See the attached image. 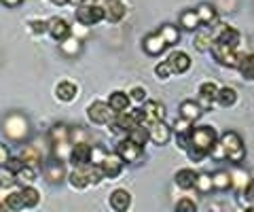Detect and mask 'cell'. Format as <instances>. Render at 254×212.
Masks as SVG:
<instances>
[{
    "instance_id": "52",
    "label": "cell",
    "mask_w": 254,
    "mask_h": 212,
    "mask_svg": "<svg viewBox=\"0 0 254 212\" xmlns=\"http://www.w3.org/2000/svg\"><path fill=\"white\" fill-rule=\"evenodd\" d=\"M2 4H6V6H17V4H21V0H2Z\"/></svg>"
},
{
    "instance_id": "36",
    "label": "cell",
    "mask_w": 254,
    "mask_h": 212,
    "mask_svg": "<svg viewBox=\"0 0 254 212\" xmlns=\"http://www.w3.org/2000/svg\"><path fill=\"white\" fill-rule=\"evenodd\" d=\"M17 183V178H15V172H11L6 166L0 168V187H11Z\"/></svg>"
},
{
    "instance_id": "45",
    "label": "cell",
    "mask_w": 254,
    "mask_h": 212,
    "mask_svg": "<svg viewBox=\"0 0 254 212\" xmlns=\"http://www.w3.org/2000/svg\"><path fill=\"white\" fill-rule=\"evenodd\" d=\"M155 72H157V76H159V78H168V76L172 74V66H170V62L165 60V62H161V64H157V66H155Z\"/></svg>"
},
{
    "instance_id": "20",
    "label": "cell",
    "mask_w": 254,
    "mask_h": 212,
    "mask_svg": "<svg viewBox=\"0 0 254 212\" xmlns=\"http://www.w3.org/2000/svg\"><path fill=\"white\" fill-rule=\"evenodd\" d=\"M144 51L148 53V56H159L161 51H165V45L163 43V38L159 36V32H155V34H148V36H144Z\"/></svg>"
},
{
    "instance_id": "41",
    "label": "cell",
    "mask_w": 254,
    "mask_h": 212,
    "mask_svg": "<svg viewBox=\"0 0 254 212\" xmlns=\"http://www.w3.org/2000/svg\"><path fill=\"white\" fill-rule=\"evenodd\" d=\"M146 138H148V130L146 128H136L133 132H129V140H133L136 144H144L146 142Z\"/></svg>"
},
{
    "instance_id": "21",
    "label": "cell",
    "mask_w": 254,
    "mask_h": 212,
    "mask_svg": "<svg viewBox=\"0 0 254 212\" xmlns=\"http://www.w3.org/2000/svg\"><path fill=\"white\" fill-rule=\"evenodd\" d=\"M76 93H78L76 85L70 83V81H64V83H60L58 87H55V96H58L62 102H72L76 98Z\"/></svg>"
},
{
    "instance_id": "27",
    "label": "cell",
    "mask_w": 254,
    "mask_h": 212,
    "mask_svg": "<svg viewBox=\"0 0 254 212\" xmlns=\"http://www.w3.org/2000/svg\"><path fill=\"white\" fill-rule=\"evenodd\" d=\"M159 36L163 38V43L165 45H176L180 41V32H178V28H174V26H161V30H159Z\"/></svg>"
},
{
    "instance_id": "3",
    "label": "cell",
    "mask_w": 254,
    "mask_h": 212,
    "mask_svg": "<svg viewBox=\"0 0 254 212\" xmlns=\"http://www.w3.org/2000/svg\"><path fill=\"white\" fill-rule=\"evenodd\" d=\"M68 178L74 189H85L89 185H98L104 178V174H102L100 166H85V168H76L74 172H70Z\"/></svg>"
},
{
    "instance_id": "39",
    "label": "cell",
    "mask_w": 254,
    "mask_h": 212,
    "mask_svg": "<svg viewBox=\"0 0 254 212\" xmlns=\"http://www.w3.org/2000/svg\"><path fill=\"white\" fill-rule=\"evenodd\" d=\"M38 159H41V155H38V151H36L34 146H28L26 151H23V157H21V161L26 163V166H30V168H32V166H34V163H36Z\"/></svg>"
},
{
    "instance_id": "5",
    "label": "cell",
    "mask_w": 254,
    "mask_h": 212,
    "mask_svg": "<svg viewBox=\"0 0 254 212\" xmlns=\"http://www.w3.org/2000/svg\"><path fill=\"white\" fill-rule=\"evenodd\" d=\"M4 132L13 140H23L28 134V119L21 115H9L4 119Z\"/></svg>"
},
{
    "instance_id": "4",
    "label": "cell",
    "mask_w": 254,
    "mask_h": 212,
    "mask_svg": "<svg viewBox=\"0 0 254 212\" xmlns=\"http://www.w3.org/2000/svg\"><path fill=\"white\" fill-rule=\"evenodd\" d=\"M76 19L81 26H93L104 19V9L98 4H89V2H83L76 6Z\"/></svg>"
},
{
    "instance_id": "11",
    "label": "cell",
    "mask_w": 254,
    "mask_h": 212,
    "mask_svg": "<svg viewBox=\"0 0 254 212\" xmlns=\"http://www.w3.org/2000/svg\"><path fill=\"white\" fill-rule=\"evenodd\" d=\"M89 153H91L89 144L87 142H76V144H72V148H70L68 161H72L76 168H85V166H89Z\"/></svg>"
},
{
    "instance_id": "43",
    "label": "cell",
    "mask_w": 254,
    "mask_h": 212,
    "mask_svg": "<svg viewBox=\"0 0 254 212\" xmlns=\"http://www.w3.org/2000/svg\"><path fill=\"white\" fill-rule=\"evenodd\" d=\"M176 212H197V204L189 198H182L176 204Z\"/></svg>"
},
{
    "instance_id": "10",
    "label": "cell",
    "mask_w": 254,
    "mask_h": 212,
    "mask_svg": "<svg viewBox=\"0 0 254 212\" xmlns=\"http://www.w3.org/2000/svg\"><path fill=\"white\" fill-rule=\"evenodd\" d=\"M117 155L123 159V163L127 161V163H131V161H136L138 157L142 155V146L140 144H136L133 140H121L119 142V146H117Z\"/></svg>"
},
{
    "instance_id": "47",
    "label": "cell",
    "mask_w": 254,
    "mask_h": 212,
    "mask_svg": "<svg viewBox=\"0 0 254 212\" xmlns=\"http://www.w3.org/2000/svg\"><path fill=\"white\" fill-rule=\"evenodd\" d=\"M144 96H146V91L142 89V87H133V89H131V93H129V100L142 102V100H144Z\"/></svg>"
},
{
    "instance_id": "53",
    "label": "cell",
    "mask_w": 254,
    "mask_h": 212,
    "mask_svg": "<svg viewBox=\"0 0 254 212\" xmlns=\"http://www.w3.org/2000/svg\"><path fill=\"white\" fill-rule=\"evenodd\" d=\"M51 2H53V4H58V6H64V4H68L70 0H51Z\"/></svg>"
},
{
    "instance_id": "26",
    "label": "cell",
    "mask_w": 254,
    "mask_h": 212,
    "mask_svg": "<svg viewBox=\"0 0 254 212\" xmlns=\"http://www.w3.org/2000/svg\"><path fill=\"white\" fill-rule=\"evenodd\" d=\"M216 102L220 106H233L237 102V91L233 87H222L216 93Z\"/></svg>"
},
{
    "instance_id": "31",
    "label": "cell",
    "mask_w": 254,
    "mask_h": 212,
    "mask_svg": "<svg viewBox=\"0 0 254 212\" xmlns=\"http://www.w3.org/2000/svg\"><path fill=\"white\" fill-rule=\"evenodd\" d=\"M45 176L49 183H60V180L64 178V168H62V163H49L45 170Z\"/></svg>"
},
{
    "instance_id": "9",
    "label": "cell",
    "mask_w": 254,
    "mask_h": 212,
    "mask_svg": "<svg viewBox=\"0 0 254 212\" xmlns=\"http://www.w3.org/2000/svg\"><path fill=\"white\" fill-rule=\"evenodd\" d=\"M87 115H89V121L104 125V123H110L113 111H110V106L106 102H93V104L87 108Z\"/></svg>"
},
{
    "instance_id": "1",
    "label": "cell",
    "mask_w": 254,
    "mask_h": 212,
    "mask_svg": "<svg viewBox=\"0 0 254 212\" xmlns=\"http://www.w3.org/2000/svg\"><path fill=\"white\" fill-rule=\"evenodd\" d=\"M216 146V132L210 125H201V128H193L189 132V144L187 151L193 161H201L205 155L212 153Z\"/></svg>"
},
{
    "instance_id": "12",
    "label": "cell",
    "mask_w": 254,
    "mask_h": 212,
    "mask_svg": "<svg viewBox=\"0 0 254 212\" xmlns=\"http://www.w3.org/2000/svg\"><path fill=\"white\" fill-rule=\"evenodd\" d=\"M117 125L125 132H133L136 128H142V111H125L119 113Z\"/></svg>"
},
{
    "instance_id": "16",
    "label": "cell",
    "mask_w": 254,
    "mask_h": 212,
    "mask_svg": "<svg viewBox=\"0 0 254 212\" xmlns=\"http://www.w3.org/2000/svg\"><path fill=\"white\" fill-rule=\"evenodd\" d=\"M240 41H242L240 32H237L235 28H229V26H222L218 36L214 38V43H218L222 47H229V49H235V47L240 45Z\"/></svg>"
},
{
    "instance_id": "32",
    "label": "cell",
    "mask_w": 254,
    "mask_h": 212,
    "mask_svg": "<svg viewBox=\"0 0 254 212\" xmlns=\"http://www.w3.org/2000/svg\"><path fill=\"white\" fill-rule=\"evenodd\" d=\"M180 19H182V26H185V30H190V32L199 28V23H201L195 11H185V13H182V17H180Z\"/></svg>"
},
{
    "instance_id": "23",
    "label": "cell",
    "mask_w": 254,
    "mask_h": 212,
    "mask_svg": "<svg viewBox=\"0 0 254 212\" xmlns=\"http://www.w3.org/2000/svg\"><path fill=\"white\" fill-rule=\"evenodd\" d=\"M195 180H197V174L190 168H185L180 170L176 174V185L180 187V189H193L195 187Z\"/></svg>"
},
{
    "instance_id": "46",
    "label": "cell",
    "mask_w": 254,
    "mask_h": 212,
    "mask_svg": "<svg viewBox=\"0 0 254 212\" xmlns=\"http://www.w3.org/2000/svg\"><path fill=\"white\" fill-rule=\"evenodd\" d=\"M231 178H235V183H240L242 189H246V185H248V174H244L242 170H237V172L231 174Z\"/></svg>"
},
{
    "instance_id": "54",
    "label": "cell",
    "mask_w": 254,
    "mask_h": 212,
    "mask_svg": "<svg viewBox=\"0 0 254 212\" xmlns=\"http://www.w3.org/2000/svg\"><path fill=\"white\" fill-rule=\"evenodd\" d=\"M72 2H89L91 4V2H95V0H72Z\"/></svg>"
},
{
    "instance_id": "22",
    "label": "cell",
    "mask_w": 254,
    "mask_h": 212,
    "mask_svg": "<svg viewBox=\"0 0 254 212\" xmlns=\"http://www.w3.org/2000/svg\"><path fill=\"white\" fill-rule=\"evenodd\" d=\"M180 117H182V119H187V121L199 119V117H201V108H199V104H195L193 100H185V102L180 104Z\"/></svg>"
},
{
    "instance_id": "7",
    "label": "cell",
    "mask_w": 254,
    "mask_h": 212,
    "mask_svg": "<svg viewBox=\"0 0 254 212\" xmlns=\"http://www.w3.org/2000/svg\"><path fill=\"white\" fill-rule=\"evenodd\" d=\"M212 53L218 64L229 66V68H237V64H240V60H242V56H237L235 49H229V47H222L218 43L212 45Z\"/></svg>"
},
{
    "instance_id": "40",
    "label": "cell",
    "mask_w": 254,
    "mask_h": 212,
    "mask_svg": "<svg viewBox=\"0 0 254 212\" xmlns=\"http://www.w3.org/2000/svg\"><path fill=\"white\" fill-rule=\"evenodd\" d=\"M34 168H30V166H23L21 170H17V172H15V178H17V180H21V183H32V180H34Z\"/></svg>"
},
{
    "instance_id": "17",
    "label": "cell",
    "mask_w": 254,
    "mask_h": 212,
    "mask_svg": "<svg viewBox=\"0 0 254 212\" xmlns=\"http://www.w3.org/2000/svg\"><path fill=\"white\" fill-rule=\"evenodd\" d=\"M129 206H131V195L125 189H117L110 193V208L115 212H127Z\"/></svg>"
},
{
    "instance_id": "42",
    "label": "cell",
    "mask_w": 254,
    "mask_h": 212,
    "mask_svg": "<svg viewBox=\"0 0 254 212\" xmlns=\"http://www.w3.org/2000/svg\"><path fill=\"white\" fill-rule=\"evenodd\" d=\"M78 47H81V43H78V38H66V41H62V49L68 53V56H74V53L78 51Z\"/></svg>"
},
{
    "instance_id": "33",
    "label": "cell",
    "mask_w": 254,
    "mask_h": 212,
    "mask_svg": "<svg viewBox=\"0 0 254 212\" xmlns=\"http://www.w3.org/2000/svg\"><path fill=\"white\" fill-rule=\"evenodd\" d=\"M4 206L9 208V210H21V208H26L23 206V198H21V191H13L11 195H6V200H4Z\"/></svg>"
},
{
    "instance_id": "24",
    "label": "cell",
    "mask_w": 254,
    "mask_h": 212,
    "mask_svg": "<svg viewBox=\"0 0 254 212\" xmlns=\"http://www.w3.org/2000/svg\"><path fill=\"white\" fill-rule=\"evenodd\" d=\"M231 185H233V178H231V174H227V172H216V174H212V189L227 191Z\"/></svg>"
},
{
    "instance_id": "15",
    "label": "cell",
    "mask_w": 254,
    "mask_h": 212,
    "mask_svg": "<svg viewBox=\"0 0 254 212\" xmlns=\"http://www.w3.org/2000/svg\"><path fill=\"white\" fill-rule=\"evenodd\" d=\"M146 130H148V138L153 140L155 144H168V140H170V136H172V130H170L163 121L150 123Z\"/></svg>"
},
{
    "instance_id": "38",
    "label": "cell",
    "mask_w": 254,
    "mask_h": 212,
    "mask_svg": "<svg viewBox=\"0 0 254 212\" xmlns=\"http://www.w3.org/2000/svg\"><path fill=\"white\" fill-rule=\"evenodd\" d=\"M106 157V151L102 146H91V153H89V166H100Z\"/></svg>"
},
{
    "instance_id": "19",
    "label": "cell",
    "mask_w": 254,
    "mask_h": 212,
    "mask_svg": "<svg viewBox=\"0 0 254 212\" xmlns=\"http://www.w3.org/2000/svg\"><path fill=\"white\" fill-rule=\"evenodd\" d=\"M168 62H170V66H172V72H178V74L187 72V70L190 68V58H189V53H185V51L172 53Z\"/></svg>"
},
{
    "instance_id": "55",
    "label": "cell",
    "mask_w": 254,
    "mask_h": 212,
    "mask_svg": "<svg viewBox=\"0 0 254 212\" xmlns=\"http://www.w3.org/2000/svg\"><path fill=\"white\" fill-rule=\"evenodd\" d=\"M246 212H254V206L252 208H246Z\"/></svg>"
},
{
    "instance_id": "30",
    "label": "cell",
    "mask_w": 254,
    "mask_h": 212,
    "mask_svg": "<svg viewBox=\"0 0 254 212\" xmlns=\"http://www.w3.org/2000/svg\"><path fill=\"white\" fill-rule=\"evenodd\" d=\"M195 13H197V17H199L201 23H212L216 19V11H214V6H210V4H199Z\"/></svg>"
},
{
    "instance_id": "25",
    "label": "cell",
    "mask_w": 254,
    "mask_h": 212,
    "mask_svg": "<svg viewBox=\"0 0 254 212\" xmlns=\"http://www.w3.org/2000/svg\"><path fill=\"white\" fill-rule=\"evenodd\" d=\"M237 68H240V72L248 78V81H254V53H248V56H242L240 64H237Z\"/></svg>"
},
{
    "instance_id": "8",
    "label": "cell",
    "mask_w": 254,
    "mask_h": 212,
    "mask_svg": "<svg viewBox=\"0 0 254 212\" xmlns=\"http://www.w3.org/2000/svg\"><path fill=\"white\" fill-rule=\"evenodd\" d=\"M100 170L104 174V178H117L123 170V159L117 153H106L104 161L100 163Z\"/></svg>"
},
{
    "instance_id": "44",
    "label": "cell",
    "mask_w": 254,
    "mask_h": 212,
    "mask_svg": "<svg viewBox=\"0 0 254 212\" xmlns=\"http://www.w3.org/2000/svg\"><path fill=\"white\" fill-rule=\"evenodd\" d=\"M174 132H176V136H189V132H190V121L187 119H180L174 123Z\"/></svg>"
},
{
    "instance_id": "34",
    "label": "cell",
    "mask_w": 254,
    "mask_h": 212,
    "mask_svg": "<svg viewBox=\"0 0 254 212\" xmlns=\"http://www.w3.org/2000/svg\"><path fill=\"white\" fill-rule=\"evenodd\" d=\"M68 136H70V132H68L66 125H55V128L51 130V140H53V144L68 142Z\"/></svg>"
},
{
    "instance_id": "18",
    "label": "cell",
    "mask_w": 254,
    "mask_h": 212,
    "mask_svg": "<svg viewBox=\"0 0 254 212\" xmlns=\"http://www.w3.org/2000/svg\"><path fill=\"white\" fill-rule=\"evenodd\" d=\"M108 106H110V111L117 113V115L129 111V96H127L125 91H115V93H110Z\"/></svg>"
},
{
    "instance_id": "2",
    "label": "cell",
    "mask_w": 254,
    "mask_h": 212,
    "mask_svg": "<svg viewBox=\"0 0 254 212\" xmlns=\"http://www.w3.org/2000/svg\"><path fill=\"white\" fill-rule=\"evenodd\" d=\"M218 146L212 148V153H216L220 157H227L229 161L233 163H240L246 155V148H244V142H242V136L237 132H225L220 138V142H216Z\"/></svg>"
},
{
    "instance_id": "14",
    "label": "cell",
    "mask_w": 254,
    "mask_h": 212,
    "mask_svg": "<svg viewBox=\"0 0 254 212\" xmlns=\"http://www.w3.org/2000/svg\"><path fill=\"white\" fill-rule=\"evenodd\" d=\"M47 32H49L55 41H66V38L70 36V26L66 19L62 17H51L49 21H47Z\"/></svg>"
},
{
    "instance_id": "56",
    "label": "cell",
    "mask_w": 254,
    "mask_h": 212,
    "mask_svg": "<svg viewBox=\"0 0 254 212\" xmlns=\"http://www.w3.org/2000/svg\"><path fill=\"white\" fill-rule=\"evenodd\" d=\"M0 212H6V210H4V206H2V204H0Z\"/></svg>"
},
{
    "instance_id": "13",
    "label": "cell",
    "mask_w": 254,
    "mask_h": 212,
    "mask_svg": "<svg viewBox=\"0 0 254 212\" xmlns=\"http://www.w3.org/2000/svg\"><path fill=\"white\" fill-rule=\"evenodd\" d=\"M102 9H104V19H108L110 23H119L127 13V6L121 0H106Z\"/></svg>"
},
{
    "instance_id": "49",
    "label": "cell",
    "mask_w": 254,
    "mask_h": 212,
    "mask_svg": "<svg viewBox=\"0 0 254 212\" xmlns=\"http://www.w3.org/2000/svg\"><path fill=\"white\" fill-rule=\"evenodd\" d=\"M244 195H246V200H248L250 204H254V178L250 180L248 185H246V189H244Z\"/></svg>"
},
{
    "instance_id": "50",
    "label": "cell",
    "mask_w": 254,
    "mask_h": 212,
    "mask_svg": "<svg viewBox=\"0 0 254 212\" xmlns=\"http://www.w3.org/2000/svg\"><path fill=\"white\" fill-rule=\"evenodd\" d=\"M32 26V32H36V34H41V32H47V21H32L30 23Z\"/></svg>"
},
{
    "instance_id": "37",
    "label": "cell",
    "mask_w": 254,
    "mask_h": 212,
    "mask_svg": "<svg viewBox=\"0 0 254 212\" xmlns=\"http://www.w3.org/2000/svg\"><path fill=\"white\" fill-rule=\"evenodd\" d=\"M195 187H197V189H199L201 193L212 191V176H210V174H197Z\"/></svg>"
},
{
    "instance_id": "51",
    "label": "cell",
    "mask_w": 254,
    "mask_h": 212,
    "mask_svg": "<svg viewBox=\"0 0 254 212\" xmlns=\"http://www.w3.org/2000/svg\"><path fill=\"white\" fill-rule=\"evenodd\" d=\"M23 166H26V163H23L21 159H9V161H6V168H9L11 172H17V170H21Z\"/></svg>"
},
{
    "instance_id": "29",
    "label": "cell",
    "mask_w": 254,
    "mask_h": 212,
    "mask_svg": "<svg viewBox=\"0 0 254 212\" xmlns=\"http://www.w3.org/2000/svg\"><path fill=\"white\" fill-rule=\"evenodd\" d=\"M21 198H23V206L26 208H34L36 204L41 202V195H38L34 187H26V189L21 191Z\"/></svg>"
},
{
    "instance_id": "35",
    "label": "cell",
    "mask_w": 254,
    "mask_h": 212,
    "mask_svg": "<svg viewBox=\"0 0 254 212\" xmlns=\"http://www.w3.org/2000/svg\"><path fill=\"white\" fill-rule=\"evenodd\" d=\"M199 93H201V98H203V100H208V102L216 100V93H218V87H216V83H212V81L203 83L201 87H199Z\"/></svg>"
},
{
    "instance_id": "28",
    "label": "cell",
    "mask_w": 254,
    "mask_h": 212,
    "mask_svg": "<svg viewBox=\"0 0 254 212\" xmlns=\"http://www.w3.org/2000/svg\"><path fill=\"white\" fill-rule=\"evenodd\" d=\"M214 45V36L210 32H197L195 34V47L199 51H210Z\"/></svg>"
},
{
    "instance_id": "48",
    "label": "cell",
    "mask_w": 254,
    "mask_h": 212,
    "mask_svg": "<svg viewBox=\"0 0 254 212\" xmlns=\"http://www.w3.org/2000/svg\"><path fill=\"white\" fill-rule=\"evenodd\" d=\"M11 157H9V148H6V144L0 142V168L6 166V161H9Z\"/></svg>"
},
{
    "instance_id": "6",
    "label": "cell",
    "mask_w": 254,
    "mask_h": 212,
    "mask_svg": "<svg viewBox=\"0 0 254 212\" xmlns=\"http://www.w3.org/2000/svg\"><path fill=\"white\" fill-rule=\"evenodd\" d=\"M140 111H142V128H148L150 123L163 121V117H165L163 104H159V102H153V100L144 102V108H140Z\"/></svg>"
}]
</instances>
